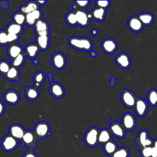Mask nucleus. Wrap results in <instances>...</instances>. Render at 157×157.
<instances>
[{
  "label": "nucleus",
  "instance_id": "nucleus-54",
  "mask_svg": "<svg viewBox=\"0 0 157 157\" xmlns=\"http://www.w3.org/2000/svg\"><path fill=\"white\" fill-rule=\"evenodd\" d=\"M39 60L38 59H33V64H34V65H36V66H37V65H38L39 64Z\"/></svg>",
  "mask_w": 157,
  "mask_h": 157
},
{
  "label": "nucleus",
  "instance_id": "nucleus-50",
  "mask_svg": "<svg viewBox=\"0 0 157 157\" xmlns=\"http://www.w3.org/2000/svg\"><path fill=\"white\" fill-rule=\"evenodd\" d=\"M47 77H48V80L50 82V83H52L53 82V75H52V74L50 72H48L47 73Z\"/></svg>",
  "mask_w": 157,
  "mask_h": 157
},
{
  "label": "nucleus",
  "instance_id": "nucleus-14",
  "mask_svg": "<svg viewBox=\"0 0 157 157\" xmlns=\"http://www.w3.org/2000/svg\"><path fill=\"white\" fill-rule=\"evenodd\" d=\"M133 109H134L136 114L139 117H143L146 115L148 111V104L146 100L137 96Z\"/></svg>",
  "mask_w": 157,
  "mask_h": 157
},
{
  "label": "nucleus",
  "instance_id": "nucleus-4",
  "mask_svg": "<svg viewBox=\"0 0 157 157\" xmlns=\"http://www.w3.org/2000/svg\"><path fill=\"white\" fill-rule=\"evenodd\" d=\"M33 131L38 140L46 138L51 135L50 126L45 121H40L36 123Z\"/></svg>",
  "mask_w": 157,
  "mask_h": 157
},
{
  "label": "nucleus",
  "instance_id": "nucleus-15",
  "mask_svg": "<svg viewBox=\"0 0 157 157\" xmlns=\"http://www.w3.org/2000/svg\"><path fill=\"white\" fill-rule=\"evenodd\" d=\"M34 29L36 36H50L49 25L42 18L37 21L34 26Z\"/></svg>",
  "mask_w": 157,
  "mask_h": 157
},
{
  "label": "nucleus",
  "instance_id": "nucleus-8",
  "mask_svg": "<svg viewBox=\"0 0 157 157\" xmlns=\"http://www.w3.org/2000/svg\"><path fill=\"white\" fill-rule=\"evenodd\" d=\"M121 124L126 131H131L135 129L137 121L134 115L131 112L124 113L122 117Z\"/></svg>",
  "mask_w": 157,
  "mask_h": 157
},
{
  "label": "nucleus",
  "instance_id": "nucleus-12",
  "mask_svg": "<svg viewBox=\"0 0 157 157\" xmlns=\"http://www.w3.org/2000/svg\"><path fill=\"white\" fill-rule=\"evenodd\" d=\"M116 64L122 70H126L131 66V59L129 54L125 52L118 53L115 58Z\"/></svg>",
  "mask_w": 157,
  "mask_h": 157
},
{
  "label": "nucleus",
  "instance_id": "nucleus-39",
  "mask_svg": "<svg viewBox=\"0 0 157 157\" xmlns=\"http://www.w3.org/2000/svg\"><path fill=\"white\" fill-rule=\"evenodd\" d=\"M11 64L6 60L2 59L0 61V74L5 75L11 67Z\"/></svg>",
  "mask_w": 157,
  "mask_h": 157
},
{
  "label": "nucleus",
  "instance_id": "nucleus-13",
  "mask_svg": "<svg viewBox=\"0 0 157 157\" xmlns=\"http://www.w3.org/2000/svg\"><path fill=\"white\" fill-rule=\"evenodd\" d=\"M118 45L117 41L113 38H105L101 42V48L102 51L107 55H112L115 53Z\"/></svg>",
  "mask_w": 157,
  "mask_h": 157
},
{
  "label": "nucleus",
  "instance_id": "nucleus-27",
  "mask_svg": "<svg viewBox=\"0 0 157 157\" xmlns=\"http://www.w3.org/2000/svg\"><path fill=\"white\" fill-rule=\"evenodd\" d=\"M112 136L109 131V129L107 128H102L99 129V135H98V144L103 145L109 140H112Z\"/></svg>",
  "mask_w": 157,
  "mask_h": 157
},
{
  "label": "nucleus",
  "instance_id": "nucleus-19",
  "mask_svg": "<svg viewBox=\"0 0 157 157\" xmlns=\"http://www.w3.org/2000/svg\"><path fill=\"white\" fill-rule=\"evenodd\" d=\"M25 132L26 130L23 126L18 123H13L9 128V134L20 142L22 139Z\"/></svg>",
  "mask_w": 157,
  "mask_h": 157
},
{
  "label": "nucleus",
  "instance_id": "nucleus-46",
  "mask_svg": "<svg viewBox=\"0 0 157 157\" xmlns=\"http://www.w3.org/2000/svg\"><path fill=\"white\" fill-rule=\"evenodd\" d=\"M5 111V105L3 102L0 100V117L2 116Z\"/></svg>",
  "mask_w": 157,
  "mask_h": 157
},
{
  "label": "nucleus",
  "instance_id": "nucleus-5",
  "mask_svg": "<svg viewBox=\"0 0 157 157\" xmlns=\"http://www.w3.org/2000/svg\"><path fill=\"white\" fill-rule=\"evenodd\" d=\"M137 97L133 91L128 89H125L120 94V101L122 104L126 107L132 109L134 107Z\"/></svg>",
  "mask_w": 157,
  "mask_h": 157
},
{
  "label": "nucleus",
  "instance_id": "nucleus-25",
  "mask_svg": "<svg viewBox=\"0 0 157 157\" xmlns=\"http://www.w3.org/2000/svg\"><path fill=\"white\" fill-rule=\"evenodd\" d=\"M25 95L27 99L29 101H36L38 99L39 97V91L38 88L34 86H25Z\"/></svg>",
  "mask_w": 157,
  "mask_h": 157
},
{
  "label": "nucleus",
  "instance_id": "nucleus-11",
  "mask_svg": "<svg viewBox=\"0 0 157 157\" xmlns=\"http://www.w3.org/2000/svg\"><path fill=\"white\" fill-rule=\"evenodd\" d=\"M109 121H110V125L109 129L110 131L112 136L119 139L124 138L126 136V131L121 123L114 121L111 118L109 119Z\"/></svg>",
  "mask_w": 157,
  "mask_h": 157
},
{
  "label": "nucleus",
  "instance_id": "nucleus-31",
  "mask_svg": "<svg viewBox=\"0 0 157 157\" xmlns=\"http://www.w3.org/2000/svg\"><path fill=\"white\" fill-rule=\"evenodd\" d=\"M103 148V151L104 153L107 156H109L110 157L115 153V151L117 150L118 148L117 144L113 140H110L105 144L102 145Z\"/></svg>",
  "mask_w": 157,
  "mask_h": 157
},
{
  "label": "nucleus",
  "instance_id": "nucleus-43",
  "mask_svg": "<svg viewBox=\"0 0 157 157\" xmlns=\"http://www.w3.org/2000/svg\"><path fill=\"white\" fill-rule=\"evenodd\" d=\"M20 39V36L12 34H8V42L9 45L12 44L18 43Z\"/></svg>",
  "mask_w": 157,
  "mask_h": 157
},
{
  "label": "nucleus",
  "instance_id": "nucleus-36",
  "mask_svg": "<svg viewBox=\"0 0 157 157\" xmlns=\"http://www.w3.org/2000/svg\"><path fill=\"white\" fill-rule=\"evenodd\" d=\"M26 59V55L25 53H22L15 58L13 60H12L10 64L12 66H13L17 68H19L22 66L25 61Z\"/></svg>",
  "mask_w": 157,
  "mask_h": 157
},
{
  "label": "nucleus",
  "instance_id": "nucleus-16",
  "mask_svg": "<svg viewBox=\"0 0 157 157\" xmlns=\"http://www.w3.org/2000/svg\"><path fill=\"white\" fill-rule=\"evenodd\" d=\"M3 99L6 103L11 105H14L17 104L20 101V94L15 90L9 89L4 93Z\"/></svg>",
  "mask_w": 157,
  "mask_h": 157
},
{
  "label": "nucleus",
  "instance_id": "nucleus-53",
  "mask_svg": "<svg viewBox=\"0 0 157 157\" xmlns=\"http://www.w3.org/2000/svg\"><path fill=\"white\" fill-rule=\"evenodd\" d=\"M153 147H154L157 150V139H154L153 144Z\"/></svg>",
  "mask_w": 157,
  "mask_h": 157
},
{
  "label": "nucleus",
  "instance_id": "nucleus-34",
  "mask_svg": "<svg viewBox=\"0 0 157 157\" xmlns=\"http://www.w3.org/2000/svg\"><path fill=\"white\" fill-rule=\"evenodd\" d=\"M26 15L20 11L16 12L12 15V21L24 26L25 25Z\"/></svg>",
  "mask_w": 157,
  "mask_h": 157
},
{
  "label": "nucleus",
  "instance_id": "nucleus-32",
  "mask_svg": "<svg viewBox=\"0 0 157 157\" xmlns=\"http://www.w3.org/2000/svg\"><path fill=\"white\" fill-rule=\"evenodd\" d=\"M147 103L149 105L155 107L157 105V90L151 88L148 90L147 94Z\"/></svg>",
  "mask_w": 157,
  "mask_h": 157
},
{
  "label": "nucleus",
  "instance_id": "nucleus-38",
  "mask_svg": "<svg viewBox=\"0 0 157 157\" xmlns=\"http://www.w3.org/2000/svg\"><path fill=\"white\" fill-rule=\"evenodd\" d=\"M90 1H74L72 4L73 10H85L90 5Z\"/></svg>",
  "mask_w": 157,
  "mask_h": 157
},
{
  "label": "nucleus",
  "instance_id": "nucleus-22",
  "mask_svg": "<svg viewBox=\"0 0 157 157\" xmlns=\"http://www.w3.org/2000/svg\"><path fill=\"white\" fill-rule=\"evenodd\" d=\"M40 51L39 47L36 43H30L24 47V53L28 58L35 59Z\"/></svg>",
  "mask_w": 157,
  "mask_h": 157
},
{
  "label": "nucleus",
  "instance_id": "nucleus-28",
  "mask_svg": "<svg viewBox=\"0 0 157 157\" xmlns=\"http://www.w3.org/2000/svg\"><path fill=\"white\" fill-rule=\"evenodd\" d=\"M137 17L145 26H151L155 20V17L153 13L150 12H141L137 15Z\"/></svg>",
  "mask_w": 157,
  "mask_h": 157
},
{
  "label": "nucleus",
  "instance_id": "nucleus-45",
  "mask_svg": "<svg viewBox=\"0 0 157 157\" xmlns=\"http://www.w3.org/2000/svg\"><path fill=\"white\" fill-rule=\"evenodd\" d=\"M10 6L7 1H0V8L3 9H9Z\"/></svg>",
  "mask_w": 157,
  "mask_h": 157
},
{
  "label": "nucleus",
  "instance_id": "nucleus-17",
  "mask_svg": "<svg viewBox=\"0 0 157 157\" xmlns=\"http://www.w3.org/2000/svg\"><path fill=\"white\" fill-rule=\"evenodd\" d=\"M127 26L129 29L134 33L140 32L144 26L137 17V15H133L129 18L127 21Z\"/></svg>",
  "mask_w": 157,
  "mask_h": 157
},
{
  "label": "nucleus",
  "instance_id": "nucleus-7",
  "mask_svg": "<svg viewBox=\"0 0 157 157\" xmlns=\"http://www.w3.org/2000/svg\"><path fill=\"white\" fill-rule=\"evenodd\" d=\"M39 140L35 136L33 131L26 130V132L20 140L21 146H26L28 150H34L37 146V142Z\"/></svg>",
  "mask_w": 157,
  "mask_h": 157
},
{
  "label": "nucleus",
  "instance_id": "nucleus-10",
  "mask_svg": "<svg viewBox=\"0 0 157 157\" xmlns=\"http://www.w3.org/2000/svg\"><path fill=\"white\" fill-rule=\"evenodd\" d=\"M76 18L77 21V25L82 28L87 27L91 20H93L90 12L86 11V10H78L75 11Z\"/></svg>",
  "mask_w": 157,
  "mask_h": 157
},
{
  "label": "nucleus",
  "instance_id": "nucleus-24",
  "mask_svg": "<svg viewBox=\"0 0 157 157\" xmlns=\"http://www.w3.org/2000/svg\"><path fill=\"white\" fill-rule=\"evenodd\" d=\"M39 5L37 3V1H29L27 2H26L25 4L22 5L20 7V10L21 12L23 13L24 14L26 15L28 13H29L37 9H38L39 7Z\"/></svg>",
  "mask_w": 157,
  "mask_h": 157
},
{
  "label": "nucleus",
  "instance_id": "nucleus-1",
  "mask_svg": "<svg viewBox=\"0 0 157 157\" xmlns=\"http://www.w3.org/2000/svg\"><path fill=\"white\" fill-rule=\"evenodd\" d=\"M69 45L77 50L90 52L93 48V42L90 39L86 37L72 36L68 40Z\"/></svg>",
  "mask_w": 157,
  "mask_h": 157
},
{
  "label": "nucleus",
  "instance_id": "nucleus-51",
  "mask_svg": "<svg viewBox=\"0 0 157 157\" xmlns=\"http://www.w3.org/2000/svg\"><path fill=\"white\" fill-rule=\"evenodd\" d=\"M90 55L91 57H93V58H95V57L97 56L98 54H97V53H96L95 51L91 50V51L90 52Z\"/></svg>",
  "mask_w": 157,
  "mask_h": 157
},
{
  "label": "nucleus",
  "instance_id": "nucleus-49",
  "mask_svg": "<svg viewBox=\"0 0 157 157\" xmlns=\"http://www.w3.org/2000/svg\"><path fill=\"white\" fill-rule=\"evenodd\" d=\"M151 157H157V150L153 146H152Z\"/></svg>",
  "mask_w": 157,
  "mask_h": 157
},
{
  "label": "nucleus",
  "instance_id": "nucleus-23",
  "mask_svg": "<svg viewBox=\"0 0 157 157\" xmlns=\"http://www.w3.org/2000/svg\"><path fill=\"white\" fill-rule=\"evenodd\" d=\"M93 20L98 21V22H102L104 21L106 14H107V10L95 7H94L92 10L90 12Z\"/></svg>",
  "mask_w": 157,
  "mask_h": 157
},
{
  "label": "nucleus",
  "instance_id": "nucleus-40",
  "mask_svg": "<svg viewBox=\"0 0 157 157\" xmlns=\"http://www.w3.org/2000/svg\"><path fill=\"white\" fill-rule=\"evenodd\" d=\"M0 45H9L8 33L5 30H0Z\"/></svg>",
  "mask_w": 157,
  "mask_h": 157
},
{
  "label": "nucleus",
  "instance_id": "nucleus-3",
  "mask_svg": "<svg viewBox=\"0 0 157 157\" xmlns=\"http://www.w3.org/2000/svg\"><path fill=\"white\" fill-rule=\"evenodd\" d=\"M154 139H152L150 136L149 132L146 129H140L135 139V142L139 150L147 147L153 146Z\"/></svg>",
  "mask_w": 157,
  "mask_h": 157
},
{
  "label": "nucleus",
  "instance_id": "nucleus-2",
  "mask_svg": "<svg viewBox=\"0 0 157 157\" xmlns=\"http://www.w3.org/2000/svg\"><path fill=\"white\" fill-rule=\"evenodd\" d=\"M99 132V129L96 126H91L86 131L83 141L87 147L93 148L98 145Z\"/></svg>",
  "mask_w": 157,
  "mask_h": 157
},
{
  "label": "nucleus",
  "instance_id": "nucleus-33",
  "mask_svg": "<svg viewBox=\"0 0 157 157\" xmlns=\"http://www.w3.org/2000/svg\"><path fill=\"white\" fill-rule=\"evenodd\" d=\"M46 75L42 71H38L36 72L33 76V83L34 86L39 88L44 82Z\"/></svg>",
  "mask_w": 157,
  "mask_h": 157
},
{
  "label": "nucleus",
  "instance_id": "nucleus-47",
  "mask_svg": "<svg viewBox=\"0 0 157 157\" xmlns=\"http://www.w3.org/2000/svg\"><path fill=\"white\" fill-rule=\"evenodd\" d=\"M109 85L111 87H114L116 85V79L114 77H111L109 80Z\"/></svg>",
  "mask_w": 157,
  "mask_h": 157
},
{
  "label": "nucleus",
  "instance_id": "nucleus-44",
  "mask_svg": "<svg viewBox=\"0 0 157 157\" xmlns=\"http://www.w3.org/2000/svg\"><path fill=\"white\" fill-rule=\"evenodd\" d=\"M23 157H38L37 155L34 151V150H27Z\"/></svg>",
  "mask_w": 157,
  "mask_h": 157
},
{
  "label": "nucleus",
  "instance_id": "nucleus-52",
  "mask_svg": "<svg viewBox=\"0 0 157 157\" xmlns=\"http://www.w3.org/2000/svg\"><path fill=\"white\" fill-rule=\"evenodd\" d=\"M37 1V3L39 4V6H44V5H45L46 4H47V1Z\"/></svg>",
  "mask_w": 157,
  "mask_h": 157
},
{
  "label": "nucleus",
  "instance_id": "nucleus-37",
  "mask_svg": "<svg viewBox=\"0 0 157 157\" xmlns=\"http://www.w3.org/2000/svg\"><path fill=\"white\" fill-rule=\"evenodd\" d=\"M130 152L126 147H118L110 157H129Z\"/></svg>",
  "mask_w": 157,
  "mask_h": 157
},
{
  "label": "nucleus",
  "instance_id": "nucleus-6",
  "mask_svg": "<svg viewBox=\"0 0 157 157\" xmlns=\"http://www.w3.org/2000/svg\"><path fill=\"white\" fill-rule=\"evenodd\" d=\"M19 142L18 140L8 134L2 138L1 142V146L4 151L11 152L18 147Z\"/></svg>",
  "mask_w": 157,
  "mask_h": 157
},
{
  "label": "nucleus",
  "instance_id": "nucleus-21",
  "mask_svg": "<svg viewBox=\"0 0 157 157\" xmlns=\"http://www.w3.org/2000/svg\"><path fill=\"white\" fill-rule=\"evenodd\" d=\"M24 52V48L23 46L18 43L12 44L8 45L7 49V53L11 60H13L15 58L18 56L20 54Z\"/></svg>",
  "mask_w": 157,
  "mask_h": 157
},
{
  "label": "nucleus",
  "instance_id": "nucleus-9",
  "mask_svg": "<svg viewBox=\"0 0 157 157\" xmlns=\"http://www.w3.org/2000/svg\"><path fill=\"white\" fill-rule=\"evenodd\" d=\"M50 62L56 70H62L66 66L67 60L65 55L62 52H56L51 57Z\"/></svg>",
  "mask_w": 157,
  "mask_h": 157
},
{
  "label": "nucleus",
  "instance_id": "nucleus-20",
  "mask_svg": "<svg viewBox=\"0 0 157 157\" xmlns=\"http://www.w3.org/2000/svg\"><path fill=\"white\" fill-rule=\"evenodd\" d=\"M49 91L50 94L56 99L62 98L65 94V90L63 86L59 82H53L52 83H50Z\"/></svg>",
  "mask_w": 157,
  "mask_h": 157
},
{
  "label": "nucleus",
  "instance_id": "nucleus-29",
  "mask_svg": "<svg viewBox=\"0 0 157 157\" xmlns=\"http://www.w3.org/2000/svg\"><path fill=\"white\" fill-rule=\"evenodd\" d=\"M5 31L8 34H12L20 36L23 31V26L12 21L7 25Z\"/></svg>",
  "mask_w": 157,
  "mask_h": 157
},
{
  "label": "nucleus",
  "instance_id": "nucleus-41",
  "mask_svg": "<svg viewBox=\"0 0 157 157\" xmlns=\"http://www.w3.org/2000/svg\"><path fill=\"white\" fill-rule=\"evenodd\" d=\"M151 153L152 146L140 149V155L141 157H151Z\"/></svg>",
  "mask_w": 157,
  "mask_h": 157
},
{
  "label": "nucleus",
  "instance_id": "nucleus-35",
  "mask_svg": "<svg viewBox=\"0 0 157 157\" xmlns=\"http://www.w3.org/2000/svg\"><path fill=\"white\" fill-rule=\"evenodd\" d=\"M64 20H65L66 23L69 26H74L77 25V18H76L75 11L72 10V11H70L68 13H67L64 17Z\"/></svg>",
  "mask_w": 157,
  "mask_h": 157
},
{
  "label": "nucleus",
  "instance_id": "nucleus-18",
  "mask_svg": "<svg viewBox=\"0 0 157 157\" xmlns=\"http://www.w3.org/2000/svg\"><path fill=\"white\" fill-rule=\"evenodd\" d=\"M42 11L40 8L26 15L25 25L29 27L34 28L37 20L42 18Z\"/></svg>",
  "mask_w": 157,
  "mask_h": 157
},
{
  "label": "nucleus",
  "instance_id": "nucleus-48",
  "mask_svg": "<svg viewBox=\"0 0 157 157\" xmlns=\"http://www.w3.org/2000/svg\"><path fill=\"white\" fill-rule=\"evenodd\" d=\"M91 34L93 36H96L98 34V30L96 28H93L91 31Z\"/></svg>",
  "mask_w": 157,
  "mask_h": 157
},
{
  "label": "nucleus",
  "instance_id": "nucleus-42",
  "mask_svg": "<svg viewBox=\"0 0 157 157\" xmlns=\"http://www.w3.org/2000/svg\"><path fill=\"white\" fill-rule=\"evenodd\" d=\"M95 4H96V7L107 10V9L109 7V6H110V1H96Z\"/></svg>",
  "mask_w": 157,
  "mask_h": 157
},
{
  "label": "nucleus",
  "instance_id": "nucleus-26",
  "mask_svg": "<svg viewBox=\"0 0 157 157\" xmlns=\"http://www.w3.org/2000/svg\"><path fill=\"white\" fill-rule=\"evenodd\" d=\"M50 36H36L35 43L40 50H47L50 45Z\"/></svg>",
  "mask_w": 157,
  "mask_h": 157
},
{
  "label": "nucleus",
  "instance_id": "nucleus-30",
  "mask_svg": "<svg viewBox=\"0 0 157 157\" xmlns=\"http://www.w3.org/2000/svg\"><path fill=\"white\" fill-rule=\"evenodd\" d=\"M20 73L18 68L11 66L8 72L4 75L6 80L9 81H15L17 82H20Z\"/></svg>",
  "mask_w": 157,
  "mask_h": 157
}]
</instances>
